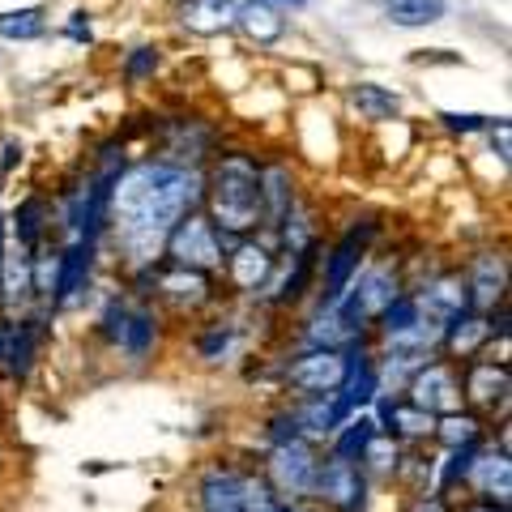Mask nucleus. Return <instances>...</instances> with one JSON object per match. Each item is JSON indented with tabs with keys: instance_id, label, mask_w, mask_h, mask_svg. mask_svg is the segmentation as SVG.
Instances as JSON below:
<instances>
[{
	"instance_id": "obj_1",
	"label": "nucleus",
	"mask_w": 512,
	"mask_h": 512,
	"mask_svg": "<svg viewBox=\"0 0 512 512\" xmlns=\"http://www.w3.org/2000/svg\"><path fill=\"white\" fill-rule=\"evenodd\" d=\"M197 201H201V180L184 167L146 163L120 175L111 184V218H116V239L128 265H150L163 252L175 222Z\"/></svg>"
},
{
	"instance_id": "obj_2",
	"label": "nucleus",
	"mask_w": 512,
	"mask_h": 512,
	"mask_svg": "<svg viewBox=\"0 0 512 512\" xmlns=\"http://www.w3.org/2000/svg\"><path fill=\"white\" fill-rule=\"evenodd\" d=\"M210 201H214V218L222 222V231H235V235L252 231L256 218H261V171L239 154L222 158L214 171Z\"/></svg>"
},
{
	"instance_id": "obj_3",
	"label": "nucleus",
	"mask_w": 512,
	"mask_h": 512,
	"mask_svg": "<svg viewBox=\"0 0 512 512\" xmlns=\"http://www.w3.org/2000/svg\"><path fill=\"white\" fill-rule=\"evenodd\" d=\"M316 448L312 440H278L269 448V461H265V487L274 491L278 504H303L312 500V483H316Z\"/></svg>"
},
{
	"instance_id": "obj_4",
	"label": "nucleus",
	"mask_w": 512,
	"mask_h": 512,
	"mask_svg": "<svg viewBox=\"0 0 512 512\" xmlns=\"http://www.w3.org/2000/svg\"><path fill=\"white\" fill-rule=\"evenodd\" d=\"M312 500L329 512H363L367 508V474L355 466V461L325 457L316 466Z\"/></svg>"
},
{
	"instance_id": "obj_5",
	"label": "nucleus",
	"mask_w": 512,
	"mask_h": 512,
	"mask_svg": "<svg viewBox=\"0 0 512 512\" xmlns=\"http://www.w3.org/2000/svg\"><path fill=\"white\" fill-rule=\"evenodd\" d=\"M350 376V350H308L286 367V384L303 397H333Z\"/></svg>"
},
{
	"instance_id": "obj_6",
	"label": "nucleus",
	"mask_w": 512,
	"mask_h": 512,
	"mask_svg": "<svg viewBox=\"0 0 512 512\" xmlns=\"http://www.w3.org/2000/svg\"><path fill=\"white\" fill-rule=\"evenodd\" d=\"M167 244H171V256L180 269L205 274V269L222 265V239L214 231V222H205V218H180L175 231L167 235Z\"/></svg>"
},
{
	"instance_id": "obj_7",
	"label": "nucleus",
	"mask_w": 512,
	"mask_h": 512,
	"mask_svg": "<svg viewBox=\"0 0 512 512\" xmlns=\"http://www.w3.org/2000/svg\"><path fill=\"white\" fill-rule=\"evenodd\" d=\"M410 406H419V410H427L431 419H444V414H457L461 410V380L453 376V367H444V363H423L419 372L410 376Z\"/></svg>"
},
{
	"instance_id": "obj_8",
	"label": "nucleus",
	"mask_w": 512,
	"mask_h": 512,
	"mask_svg": "<svg viewBox=\"0 0 512 512\" xmlns=\"http://www.w3.org/2000/svg\"><path fill=\"white\" fill-rule=\"evenodd\" d=\"M466 487H474L483 495V504H512V466H508V444L487 448V453H474L470 470H466Z\"/></svg>"
},
{
	"instance_id": "obj_9",
	"label": "nucleus",
	"mask_w": 512,
	"mask_h": 512,
	"mask_svg": "<svg viewBox=\"0 0 512 512\" xmlns=\"http://www.w3.org/2000/svg\"><path fill=\"white\" fill-rule=\"evenodd\" d=\"M107 329H111V342H116L128 359H146L154 350V338H158V320L150 308H111L107 316Z\"/></svg>"
},
{
	"instance_id": "obj_10",
	"label": "nucleus",
	"mask_w": 512,
	"mask_h": 512,
	"mask_svg": "<svg viewBox=\"0 0 512 512\" xmlns=\"http://www.w3.org/2000/svg\"><path fill=\"white\" fill-rule=\"evenodd\" d=\"M39 359V329L30 320H0V372L26 380Z\"/></svg>"
},
{
	"instance_id": "obj_11",
	"label": "nucleus",
	"mask_w": 512,
	"mask_h": 512,
	"mask_svg": "<svg viewBox=\"0 0 512 512\" xmlns=\"http://www.w3.org/2000/svg\"><path fill=\"white\" fill-rule=\"evenodd\" d=\"M90 261H94V244L86 239H69V248L60 252V278H56V308H77L90 286Z\"/></svg>"
},
{
	"instance_id": "obj_12",
	"label": "nucleus",
	"mask_w": 512,
	"mask_h": 512,
	"mask_svg": "<svg viewBox=\"0 0 512 512\" xmlns=\"http://www.w3.org/2000/svg\"><path fill=\"white\" fill-rule=\"evenodd\" d=\"M372 419L380 427V436H393V440H427L436 431V419L427 410L410 402H389V397H380V414H372Z\"/></svg>"
},
{
	"instance_id": "obj_13",
	"label": "nucleus",
	"mask_w": 512,
	"mask_h": 512,
	"mask_svg": "<svg viewBox=\"0 0 512 512\" xmlns=\"http://www.w3.org/2000/svg\"><path fill=\"white\" fill-rule=\"evenodd\" d=\"M414 303H419V312L427 320H436V325H453L457 316H466L470 295H466V282L461 278H436L431 286H423V295Z\"/></svg>"
},
{
	"instance_id": "obj_14",
	"label": "nucleus",
	"mask_w": 512,
	"mask_h": 512,
	"mask_svg": "<svg viewBox=\"0 0 512 512\" xmlns=\"http://www.w3.org/2000/svg\"><path fill=\"white\" fill-rule=\"evenodd\" d=\"M504 286H508V269H504V256H478L474 261V274L466 282V295H470V308L483 316L491 312L495 303L504 299Z\"/></svg>"
},
{
	"instance_id": "obj_15",
	"label": "nucleus",
	"mask_w": 512,
	"mask_h": 512,
	"mask_svg": "<svg viewBox=\"0 0 512 512\" xmlns=\"http://www.w3.org/2000/svg\"><path fill=\"white\" fill-rule=\"evenodd\" d=\"M508 367L504 363H470V372H466V393L461 397H470L474 406H504L508 402Z\"/></svg>"
},
{
	"instance_id": "obj_16",
	"label": "nucleus",
	"mask_w": 512,
	"mask_h": 512,
	"mask_svg": "<svg viewBox=\"0 0 512 512\" xmlns=\"http://www.w3.org/2000/svg\"><path fill=\"white\" fill-rule=\"evenodd\" d=\"M235 9L239 0H184L180 22L192 35H222L227 26H235Z\"/></svg>"
},
{
	"instance_id": "obj_17",
	"label": "nucleus",
	"mask_w": 512,
	"mask_h": 512,
	"mask_svg": "<svg viewBox=\"0 0 512 512\" xmlns=\"http://www.w3.org/2000/svg\"><path fill=\"white\" fill-rule=\"evenodd\" d=\"M239 487H244V474L227 470V466H214L205 470L201 478V512H244L239 508Z\"/></svg>"
},
{
	"instance_id": "obj_18",
	"label": "nucleus",
	"mask_w": 512,
	"mask_h": 512,
	"mask_svg": "<svg viewBox=\"0 0 512 512\" xmlns=\"http://www.w3.org/2000/svg\"><path fill=\"white\" fill-rule=\"evenodd\" d=\"M235 22L252 43H274V39H282V30H286V18L274 5H265V0H248V5H239Z\"/></svg>"
},
{
	"instance_id": "obj_19",
	"label": "nucleus",
	"mask_w": 512,
	"mask_h": 512,
	"mask_svg": "<svg viewBox=\"0 0 512 512\" xmlns=\"http://www.w3.org/2000/svg\"><path fill=\"white\" fill-rule=\"evenodd\" d=\"M269 274H274V256H269L265 248H256V244L235 248V256H231V282L239 286V291H261Z\"/></svg>"
},
{
	"instance_id": "obj_20",
	"label": "nucleus",
	"mask_w": 512,
	"mask_h": 512,
	"mask_svg": "<svg viewBox=\"0 0 512 512\" xmlns=\"http://www.w3.org/2000/svg\"><path fill=\"white\" fill-rule=\"evenodd\" d=\"M30 295V256L22 244H13L0 261V303L5 308H18V303Z\"/></svg>"
},
{
	"instance_id": "obj_21",
	"label": "nucleus",
	"mask_w": 512,
	"mask_h": 512,
	"mask_svg": "<svg viewBox=\"0 0 512 512\" xmlns=\"http://www.w3.org/2000/svg\"><path fill=\"white\" fill-rule=\"evenodd\" d=\"M372 235V227H363V235L359 231H350L338 248H333V256H329V299H338L346 286H350V278H355V269H359V248H363V239Z\"/></svg>"
},
{
	"instance_id": "obj_22",
	"label": "nucleus",
	"mask_w": 512,
	"mask_h": 512,
	"mask_svg": "<svg viewBox=\"0 0 512 512\" xmlns=\"http://www.w3.org/2000/svg\"><path fill=\"white\" fill-rule=\"evenodd\" d=\"M158 286H163V295L175 308H201V303L210 299V282H205V274H197V269H171Z\"/></svg>"
},
{
	"instance_id": "obj_23",
	"label": "nucleus",
	"mask_w": 512,
	"mask_h": 512,
	"mask_svg": "<svg viewBox=\"0 0 512 512\" xmlns=\"http://www.w3.org/2000/svg\"><path fill=\"white\" fill-rule=\"evenodd\" d=\"M376 419L372 414H350L346 423L333 427V457H342V461H359V453L367 448V440L376 436Z\"/></svg>"
},
{
	"instance_id": "obj_24",
	"label": "nucleus",
	"mask_w": 512,
	"mask_h": 512,
	"mask_svg": "<svg viewBox=\"0 0 512 512\" xmlns=\"http://www.w3.org/2000/svg\"><path fill=\"white\" fill-rule=\"evenodd\" d=\"M444 329H448V333H444V346L453 350V355H461V359L478 355V346L491 338L487 316H457L453 325H444Z\"/></svg>"
},
{
	"instance_id": "obj_25",
	"label": "nucleus",
	"mask_w": 512,
	"mask_h": 512,
	"mask_svg": "<svg viewBox=\"0 0 512 512\" xmlns=\"http://www.w3.org/2000/svg\"><path fill=\"white\" fill-rule=\"evenodd\" d=\"M350 103H355V111L363 120H397V111H402V99L376 82H363V86L350 90Z\"/></svg>"
},
{
	"instance_id": "obj_26",
	"label": "nucleus",
	"mask_w": 512,
	"mask_h": 512,
	"mask_svg": "<svg viewBox=\"0 0 512 512\" xmlns=\"http://www.w3.org/2000/svg\"><path fill=\"white\" fill-rule=\"evenodd\" d=\"M355 466L363 470V474H380V478H393L397 470H402V448H397V440L393 436H376L367 440V448L359 453V461Z\"/></svg>"
},
{
	"instance_id": "obj_27",
	"label": "nucleus",
	"mask_w": 512,
	"mask_h": 512,
	"mask_svg": "<svg viewBox=\"0 0 512 512\" xmlns=\"http://www.w3.org/2000/svg\"><path fill=\"white\" fill-rule=\"evenodd\" d=\"M448 13L444 0H384V18L393 26H431Z\"/></svg>"
},
{
	"instance_id": "obj_28",
	"label": "nucleus",
	"mask_w": 512,
	"mask_h": 512,
	"mask_svg": "<svg viewBox=\"0 0 512 512\" xmlns=\"http://www.w3.org/2000/svg\"><path fill=\"white\" fill-rule=\"evenodd\" d=\"M448 453H457V448H474L478 444V436H483V423L474 419V414H444V419L436 423V431H431Z\"/></svg>"
},
{
	"instance_id": "obj_29",
	"label": "nucleus",
	"mask_w": 512,
	"mask_h": 512,
	"mask_svg": "<svg viewBox=\"0 0 512 512\" xmlns=\"http://www.w3.org/2000/svg\"><path fill=\"white\" fill-rule=\"evenodd\" d=\"M286 210H291V175L286 167H269L261 175V214L286 218Z\"/></svg>"
},
{
	"instance_id": "obj_30",
	"label": "nucleus",
	"mask_w": 512,
	"mask_h": 512,
	"mask_svg": "<svg viewBox=\"0 0 512 512\" xmlns=\"http://www.w3.org/2000/svg\"><path fill=\"white\" fill-rule=\"evenodd\" d=\"M43 35V13L39 9H13V13H0V39H39Z\"/></svg>"
},
{
	"instance_id": "obj_31",
	"label": "nucleus",
	"mask_w": 512,
	"mask_h": 512,
	"mask_svg": "<svg viewBox=\"0 0 512 512\" xmlns=\"http://www.w3.org/2000/svg\"><path fill=\"white\" fill-rule=\"evenodd\" d=\"M235 350H239L235 325H214V329L201 338V359H210V363H227Z\"/></svg>"
},
{
	"instance_id": "obj_32",
	"label": "nucleus",
	"mask_w": 512,
	"mask_h": 512,
	"mask_svg": "<svg viewBox=\"0 0 512 512\" xmlns=\"http://www.w3.org/2000/svg\"><path fill=\"white\" fill-rule=\"evenodd\" d=\"M239 508H244V512H278L282 504L274 500V491L265 487V478L244 474V487H239Z\"/></svg>"
},
{
	"instance_id": "obj_33",
	"label": "nucleus",
	"mask_w": 512,
	"mask_h": 512,
	"mask_svg": "<svg viewBox=\"0 0 512 512\" xmlns=\"http://www.w3.org/2000/svg\"><path fill=\"white\" fill-rule=\"evenodd\" d=\"M43 205L39 201H26L22 210H18V244L22 248H35L39 244V231H43Z\"/></svg>"
},
{
	"instance_id": "obj_34",
	"label": "nucleus",
	"mask_w": 512,
	"mask_h": 512,
	"mask_svg": "<svg viewBox=\"0 0 512 512\" xmlns=\"http://www.w3.org/2000/svg\"><path fill=\"white\" fill-rule=\"evenodd\" d=\"M308 239H312V227H308V214H291L286 218V252L299 256V252H308Z\"/></svg>"
},
{
	"instance_id": "obj_35",
	"label": "nucleus",
	"mask_w": 512,
	"mask_h": 512,
	"mask_svg": "<svg viewBox=\"0 0 512 512\" xmlns=\"http://www.w3.org/2000/svg\"><path fill=\"white\" fill-rule=\"evenodd\" d=\"M402 512H453V508H448V500H444L440 491H427V487H423V491L410 495Z\"/></svg>"
},
{
	"instance_id": "obj_36",
	"label": "nucleus",
	"mask_w": 512,
	"mask_h": 512,
	"mask_svg": "<svg viewBox=\"0 0 512 512\" xmlns=\"http://www.w3.org/2000/svg\"><path fill=\"white\" fill-rule=\"evenodd\" d=\"M154 69H158V52H154V47H137V52L128 56V64H124L128 77H146Z\"/></svg>"
},
{
	"instance_id": "obj_37",
	"label": "nucleus",
	"mask_w": 512,
	"mask_h": 512,
	"mask_svg": "<svg viewBox=\"0 0 512 512\" xmlns=\"http://www.w3.org/2000/svg\"><path fill=\"white\" fill-rule=\"evenodd\" d=\"M444 124L457 128V133H474V128H483V116H453V111H448Z\"/></svg>"
},
{
	"instance_id": "obj_38",
	"label": "nucleus",
	"mask_w": 512,
	"mask_h": 512,
	"mask_svg": "<svg viewBox=\"0 0 512 512\" xmlns=\"http://www.w3.org/2000/svg\"><path fill=\"white\" fill-rule=\"evenodd\" d=\"M86 13H73V22H69V39H90V22H82Z\"/></svg>"
},
{
	"instance_id": "obj_39",
	"label": "nucleus",
	"mask_w": 512,
	"mask_h": 512,
	"mask_svg": "<svg viewBox=\"0 0 512 512\" xmlns=\"http://www.w3.org/2000/svg\"><path fill=\"white\" fill-rule=\"evenodd\" d=\"M18 158H22V146L18 141H5V158H0V167H13Z\"/></svg>"
},
{
	"instance_id": "obj_40",
	"label": "nucleus",
	"mask_w": 512,
	"mask_h": 512,
	"mask_svg": "<svg viewBox=\"0 0 512 512\" xmlns=\"http://www.w3.org/2000/svg\"><path fill=\"white\" fill-rule=\"evenodd\" d=\"M265 5H274V9L282 13V9H303V5H308V0H265Z\"/></svg>"
},
{
	"instance_id": "obj_41",
	"label": "nucleus",
	"mask_w": 512,
	"mask_h": 512,
	"mask_svg": "<svg viewBox=\"0 0 512 512\" xmlns=\"http://www.w3.org/2000/svg\"><path fill=\"white\" fill-rule=\"evenodd\" d=\"M461 512H508V508H500V504H483V500H478V504H466Z\"/></svg>"
},
{
	"instance_id": "obj_42",
	"label": "nucleus",
	"mask_w": 512,
	"mask_h": 512,
	"mask_svg": "<svg viewBox=\"0 0 512 512\" xmlns=\"http://www.w3.org/2000/svg\"><path fill=\"white\" fill-rule=\"evenodd\" d=\"M278 512H312V508H303V504H282Z\"/></svg>"
},
{
	"instance_id": "obj_43",
	"label": "nucleus",
	"mask_w": 512,
	"mask_h": 512,
	"mask_svg": "<svg viewBox=\"0 0 512 512\" xmlns=\"http://www.w3.org/2000/svg\"><path fill=\"white\" fill-rule=\"evenodd\" d=\"M0 261H5V222H0Z\"/></svg>"
}]
</instances>
